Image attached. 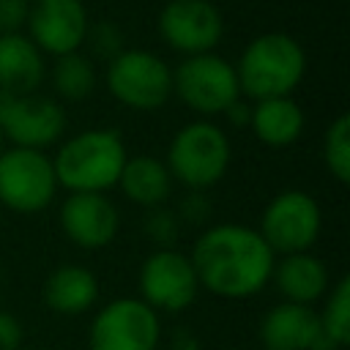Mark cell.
Returning <instances> with one entry per match:
<instances>
[{
  "mask_svg": "<svg viewBox=\"0 0 350 350\" xmlns=\"http://www.w3.org/2000/svg\"><path fill=\"white\" fill-rule=\"evenodd\" d=\"M189 260L200 290L227 301H243L257 295L271 282L276 254L262 241L257 227L216 221L200 230Z\"/></svg>",
  "mask_w": 350,
  "mask_h": 350,
  "instance_id": "1",
  "label": "cell"
},
{
  "mask_svg": "<svg viewBox=\"0 0 350 350\" xmlns=\"http://www.w3.org/2000/svg\"><path fill=\"white\" fill-rule=\"evenodd\" d=\"M129 148L115 129H82L57 142L52 156L57 186L66 191L107 194L118 186Z\"/></svg>",
  "mask_w": 350,
  "mask_h": 350,
  "instance_id": "2",
  "label": "cell"
},
{
  "mask_svg": "<svg viewBox=\"0 0 350 350\" xmlns=\"http://www.w3.org/2000/svg\"><path fill=\"white\" fill-rule=\"evenodd\" d=\"M232 66L238 74L241 96L252 101L293 96L306 77V52L290 33L268 30L254 36Z\"/></svg>",
  "mask_w": 350,
  "mask_h": 350,
  "instance_id": "3",
  "label": "cell"
},
{
  "mask_svg": "<svg viewBox=\"0 0 350 350\" xmlns=\"http://www.w3.org/2000/svg\"><path fill=\"white\" fill-rule=\"evenodd\" d=\"M230 161H232L230 137L211 118H197L183 123L172 134L164 156L172 180L189 191L213 189L227 175Z\"/></svg>",
  "mask_w": 350,
  "mask_h": 350,
  "instance_id": "4",
  "label": "cell"
},
{
  "mask_svg": "<svg viewBox=\"0 0 350 350\" xmlns=\"http://www.w3.org/2000/svg\"><path fill=\"white\" fill-rule=\"evenodd\" d=\"M104 82L109 96L134 112H156L172 98V66L142 46H123L107 60Z\"/></svg>",
  "mask_w": 350,
  "mask_h": 350,
  "instance_id": "5",
  "label": "cell"
},
{
  "mask_svg": "<svg viewBox=\"0 0 350 350\" xmlns=\"http://www.w3.org/2000/svg\"><path fill=\"white\" fill-rule=\"evenodd\" d=\"M172 96L200 118L224 115V109L241 98L235 66L216 52L189 55L172 68Z\"/></svg>",
  "mask_w": 350,
  "mask_h": 350,
  "instance_id": "6",
  "label": "cell"
},
{
  "mask_svg": "<svg viewBox=\"0 0 350 350\" xmlns=\"http://www.w3.org/2000/svg\"><path fill=\"white\" fill-rule=\"evenodd\" d=\"M161 314L139 295H118L93 312L88 328L90 350H159Z\"/></svg>",
  "mask_w": 350,
  "mask_h": 350,
  "instance_id": "7",
  "label": "cell"
},
{
  "mask_svg": "<svg viewBox=\"0 0 350 350\" xmlns=\"http://www.w3.org/2000/svg\"><path fill=\"white\" fill-rule=\"evenodd\" d=\"M52 156L33 148H3L0 153V205L30 216L46 211L57 197Z\"/></svg>",
  "mask_w": 350,
  "mask_h": 350,
  "instance_id": "8",
  "label": "cell"
},
{
  "mask_svg": "<svg viewBox=\"0 0 350 350\" xmlns=\"http://www.w3.org/2000/svg\"><path fill=\"white\" fill-rule=\"evenodd\" d=\"M323 230L320 202L304 189H282L260 213L257 232L276 257L312 252Z\"/></svg>",
  "mask_w": 350,
  "mask_h": 350,
  "instance_id": "9",
  "label": "cell"
},
{
  "mask_svg": "<svg viewBox=\"0 0 350 350\" xmlns=\"http://www.w3.org/2000/svg\"><path fill=\"white\" fill-rule=\"evenodd\" d=\"M66 107L52 98L36 93H0V134L14 148L46 150L66 137Z\"/></svg>",
  "mask_w": 350,
  "mask_h": 350,
  "instance_id": "10",
  "label": "cell"
},
{
  "mask_svg": "<svg viewBox=\"0 0 350 350\" xmlns=\"http://www.w3.org/2000/svg\"><path fill=\"white\" fill-rule=\"evenodd\" d=\"M137 284L139 298L159 314H180L200 295L191 260L186 252H178L175 246L153 249L139 265Z\"/></svg>",
  "mask_w": 350,
  "mask_h": 350,
  "instance_id": "11",
  "label": "cell"
},
{
  "mask_svg": "<svg viewBox=\"0 0 350 350\" xmlns=\"http://www.w3.org/2000/svg\"><path fill=\"white\" fill-rule=\"evenodd\" d=\"M156 27L161 41L183 57L213 52L224 38V16L211 0H167Z\"/></svg>",
  "mask_w": 350,
  "mask_h": 350,
  "instance_id": "12",
  "label": "cell"
},
{
  "mask_svg": "<svg viewBox=\"0 0 350 350\" xmlns=\"http://www.w3.org/2000/svg\"><path fill=\"white\" fill-rule=\"evenodd\" d=\"M25 27L44 55L60 57L82 49L90 19L82 0H30Z\"/></svg>",
  "mask_w": 350,
  "mask_h": 350,
  "instance_id": "13",
  "label": "cell"
},
{
  "mask_svg": "<svg viewBox=\"0 0 350 350\" xmlns=\"http://www.w3.org/2000/svg\"><path fill=\"white\" fill-rule=\"evenodd\" d=\"M57 224L77 249L98 252L118 238L120 211L109 200V194L66 191V200L57 211Z\"/></svg>",
  "mask_w": 350,
  "mask_h": 350,
  "instance_id": "14",
  "label": "cell"
},
{
  "mask_svg": "<svg viewBox=\"0 0 350 350\" xmlns=\"http://www.w3.org/2000/svg\"><path fill=\"white\" fill-rule=\"evenodd\" d=\"M257 336L265 350H334L323 336L317 309L290 301H279L262 314Z\"/></svg>",
  "mask_w": 350,
  "mask_h": 350,
  "instance_id": "15",
  "label": "cell"
},
{
  "mask_svg": "<svg viewBox=\"0 0 350 350\" xmlns=\"http://www.w3.org/2000/svg\"><path fill=\"white\" fill-rule=\"evenodd\" d=\"M271 282L282 301L314 306L331 287V271L314 252H295L276 257Z\"/></svg>",
  "mask_w": 350,
  "mask_h": 350,
  "instance_id": "16",
  "label": "cell"
},
{
  "mask_svg": "<svg viewBox=\"0 0 350 350\" xmlns=\"http://www.w3.org/2000/svg\"><path fill=\"white\" fill-rule=\"evenodd\" d=\"M101 295L98 279L90 268L77 262H63L52 268L41 284V301L49 312L60 317H79L96 309Z\"/></svg>",
  "mask_w": 350,
  "mask_h": 350,
  "instance_id": "17",
  "label": "cell"
},
{
  "mask_svg": "<svg viewBox=\"0 0 350 350\" xmlns=\"http://www.w3.org/2000/svg\"><path fill=\"white\" fill-rule=\"evenodd\" d=\"M46 77L44 52L27 33H0V93H36Z\"/></svg>",
  "mask_w": 350,
  "mask_h": 350,
  "instance_id": "18",
  "label": "cell"
},
{
  "mask_svg": "<svg viewBox=\"0 0 350 350\" xmlns=\"http://www.w3.org/2000/svg\"><path fill=\"white\" fill-rule=\"evenodd\" d=\"M306 126V115L301 104L293 96H276V98H260L252 101L249 129L257 142L265 148H290L301 139Z\"/></svg>",
  "mask_w": 350,
  "mask_h": 350,
  "instance_id": "19",
  "label": "cell"
},
{
  "mask_svg": "<svg viewBox=\"0 0 350 350\" xmlns=\"http://www.w3.org/2000/svg\"><path fill=\"white\" fill-rule=\"evenodd\" d=\"M172 186H175V180H172L164 159H156L148 153H139V156L129 153L115 189H120V194L129 202L148 211V208L167 205L172 197Z\"/></svg>",
  "mask_w": 350,
  "mask_h": 350,
  "instance_id": "20",
  "label": "cell"
},
{
  "mask_svg": "<svg viewBox=\"0 0 350 350\" xmlns=\"http://www.w3.org/2000/svg\"><path fill=\"white\" fill-rule=\"evenodd\" d=\"M49 79H52L57 101H85L96 90L98 74H96V66L88 55L68 52V55L55 57Z\"/></svg>",
  "mask_w": 350,
  "mask_h": 350,
  "instance_id": "21",
  "label": "cell"
},
{
  "mask_svg": "<svg viewBox=\"0 0 350 350\" xmlns=\"http://www.w3.org/2000/svg\"><path fill=\"white\" fill-rule=\"evenodd\" d=\"M323 336L331 342L334 350L350 345V276H339L331 282L328 293L323 295V306L317 309Z\"/></svg>",
  "mask_w": 350,
  "mask_h": 350,
  "instance_id": "22",
  "label": "cell"
},
{
  "mask_svg": "<svg viewBox=\"0 0 350 350\" xmlns=\"http://www.w3.org/2000/svg\"><path fill=\"white\" fill-rule=\"evenodd\" d=\"M323 164L336 183H350V115L339 112L323 134Z\"/></svg>",
  "mask_w": 350,
  "mask_h": 350,
  "instance_id": "23",
  "label": "cell"
},
{
  "mask_svg": "<svg viewBox=\"0 0 350 350\" xmlns=\"http://www.w3.org/2000/svg\"><path fill=\"white\" fill-rule=\"evenodd\" d=\"M180 219L175 213V208L170 205H159V208H148L145 211V219H142V232L148 241L156 243V249H164V246H172L180 235Z\"/></svg>",
  "mask_w": 350,
  "mask_h": 350,
  "instance_id": "24",
  "label": "cell"
},
{
  "mask_svg": "<svg viewBox=\"0 0 350 350\" xmlns=\"http://www.w3.org/2000/svg\"><path fill=\"white\" fill-rule=\"evenodd\" d=\"M85 44H90L93 55L104 57V60H112L126 44H123V33L115 22H98V25H90L88 30V38Z\"/></svg>",
  "mask_w": 350,
  "mask_h": 350,
  "instance_id": "25",
  "label": "cell"
},
{
  "mask_svg": "<svg viewBox=\"0 0 350 350\" xmlns=\"http://www.w3.org/2000/svg\"><path fill=\"white\" fill-rule=\"evenodd\" d=\"M175 213H178L180 224H189V227H208V219H211V213H213V205H211V200H208L205 191H189V194L180 200V205H178Z\"/></svg>",
  "mask_w": 350,
  "mask_h": 350,
  "instance_id": "26",
  "label": "cell"
},
{
  "mask_svg": "<svg viewBox=\"0 0 350 350\" xmlns=\"http://www.w3.org/2000/svg\"><path fill=\"white\" fill-rule=\"evenodd\" d=\"M30 0H0V33H19L27 22Z\"/></svg>",
  "mask_w": 350,
  "mask_h": 350,
  "instance_id": "27",
  "label": "cell"
},
{
  "mask_svg": "<svg viewBox=\"0 0 350 350\" xmlns=\"http://www.w3.org/2000/svg\"><path fill=\"white\" fill-rule=\"evenodd\" d=\"M25 342V325L16 314L0 309V350H19Z\"/></svg>",
  "mask_w": 350,
  "mask_h": 350,
  "instance_id": "28",
  "label": "cell"
},
{
  "mask_svg": "<svg viewBox=\"0 0 350 350\" xmlns=\"http://www.w3.org/2000/svg\"><path fill=\"white\" fill-rule=\"evenodd\" d=\"M249 115H252V104L243 101V98L232 101V104L224 109V118H227L232 126H249Z\"/></svg>",
  "mask_w": 350,
  "mask_h": 350,
  "instance_id": "29",
  "label": "cell"
},
{
  "mask_svg": "<svg viewBox=\"0 0 350 350\" xmlns=\"http://www.w3.org/2000/svg\"><path fill=\"white\" fill-rule=\"evenodd\" d=\"M172 350H202V345H200V339H197L191 331L178 328V331L172 334Z\"/></svg>",
  "mask_w": 350,
  "mask_h": 350,
  "instance_id": "30",
  "label": "cell"
},
{
  "mask_svg": "<svg viewBox=\"0 0 350 350\" xmlns=\"http://www.w3.org/2000/svg\"><path fill=\"white\" fill-rule=\"evenodd\" d=\"M3 148H5V139H3V134H0V153H3Z\"/></svg>",
  "mask_w": 350,
  "mask_h": 350,
  "instance_id": "31",
  "label": "cell"
},
{
  "mask_svg": "<svg viewBox=\"0 0 350 350\" xmlns=\"http://www.w3.org/2000/svg\"><path fill=\"white\" fill-rule=\"evenodd\" d=\"M260 350H265V347H260Z\"/></svg>",
  "mask_w": 350,
  "mask_h": 350,
  "instance_id": "32",
  "label": "cell"
}]
</instances>
